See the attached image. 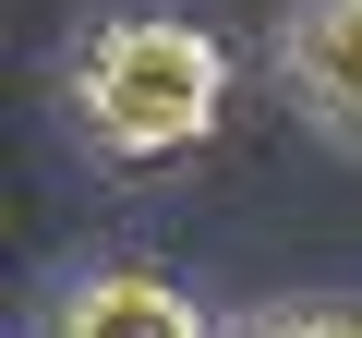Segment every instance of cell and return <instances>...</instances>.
<instances>
[{
	"instance_id": "6da1fadb",
	"label": "cell",
	"mask_w": 362,
	"mask_h": 338,
	"mask_svg": "<svg viewBox=\"0 0 362 338\" xmlns=\"http://www.w3.org/2000/svg\"><path fill=\"white\" fill-rule=\"evenodd\" d=\"M61 109L85 133V157L109 169H169L230 121V49L181 13H109L73 37L61 61Z\"/></svg>"
},
{
	"instance_id": "277c9868",
	"label": "cell",
	"mask_w": 362,
	"mask_h": 338,
	"mask_svg": "<svg viewBox=\"0 0 362 338\" xmlns=\"http://www.w3.org/2000/svg\"><path fill=\"white\" fill-rule=\"evenodd\" d=\"M230 338H362V302H266Z\"/></svg>"
},
{
	"instance_id": "7a4b0ae2",
	"label": "cell",
	"mask_w": 362,
	"mask_h": 338,
	"mask_svg": "<svg viewBox=\"0 0 362 338\" xmlns=\"http://www.w3.org/2000/svg\"><path fill=\"white\" fill-rule=\"evenodd\" d=\"M278 85L290 109L362 157V0H290V25H278Z\"/></svg>"
},
{
	"instance_id": "3957f363",
	"label": "cell",
	"mask_w": 362,
	"mask_h": 338,
	"mask_svg": "<svg viewBox=\"0 0 362 338\" xmlns=\"http://www.w3.org/2000/svg\"><path fill=\"white\" fill-rule=\"evenodd\" d=\"M37 338H230V326H206V302L169 266H85L49 290Z\"/></svg>"
}]
</instances>
